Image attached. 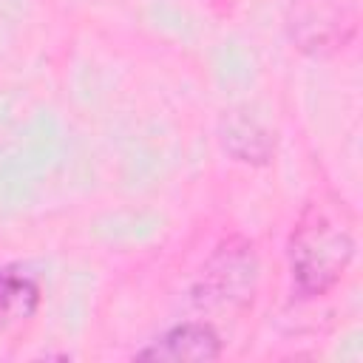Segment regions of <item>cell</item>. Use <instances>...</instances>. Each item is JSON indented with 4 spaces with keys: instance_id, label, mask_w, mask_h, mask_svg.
<instances>
[{
    "instance_id": "cell-1",
    "label": "cell",
    "mask_w": 363,
    "mask_h": 363,
    "mask_svg": "<svg viewBox=\"0 0 363 363\" xmlns=\"http://www.w3.org/2000/svg\"><path fill=\"white\" fill-rule=\"evenodd\" d=\"M354 258L352 216L335 196L312 199L289 233V272L301 295H326Z\"/></svg>"
},
{
    "instance_id": "cell-2",
    "label": "cell",
    "mask_w": 363,
    "mask_h": 363,
    "mask_svg": "<svg viewBox=\"0 0 363 363\" xmlns=\"http://www.w3.org/2000/svg\"><path fill=\"white\" fill-rule=\"evenodd\" d=\"M352 0H292L286 11V31L298 51L326 57L343 48L354 34Z\"/></svg>"
},
{
    "instance_id": "cell-3",
    "label": "cell",
    "mask_w": 363,
    "mask_h": 363,
    "mask_svg": "<svg viewBox=\"0 0 363 363\" xmlns=\"http://www.w3.org/2000/svg\"><path fill=\"white\" fill-rule=\"evenodd\" d=\"M255 255L250 244H227L218 247V252L210 258L201 275V289H199V303H247L252 298L255 286Z\"/></svg>"
},
{
    "instance_id": "cell-5",
    "label": "cell",
    "mask_w": 363,
    "mask_h": 363,
    "mask_svg": "<svg viewBox=\"0 0 363 363\" xmlns=\"http://www.w3.org/2000/svg\"><path fill=\"white\" fill-rule=\"evenodd\" d=\"M218 136H221V147L244 164H269L272 153H275V136L269 133V128H264L252 113L233 108L224 111L221 125H218Z\"/></svg>"
},
{
    "instance_id": "cell-4",
    "label": "cell",
    "mask_w": 363,
    "mask_h": 363,
    "mask_svg": "<svg viewBox=\"0 0 363 363\" xmlns=\"http://www.w3.org/2000/svg\"><path fill=\"white\" fill-rule=\"evenodd\" d=\"M221 354V337L210 323H179L167 329L159 340L139 349V360L162 363H207Z\"/></svg>"
},
{
    "instance_id": "cell-6",
    "label": "cell",
    "mask_w": 363,
    "mask_h": 363,
    "mask_svg": "<svg viewBox=\"0 0 363 363\" xmlns=\"http://www.w3.org/2000/svg\"><path fill=\"white\" fill-rule=\"evenodd\" d=\"M40 306V286L37 281L17 269V267H0V312L9 320H26Z\"/></svg>"
}]
</instances>
